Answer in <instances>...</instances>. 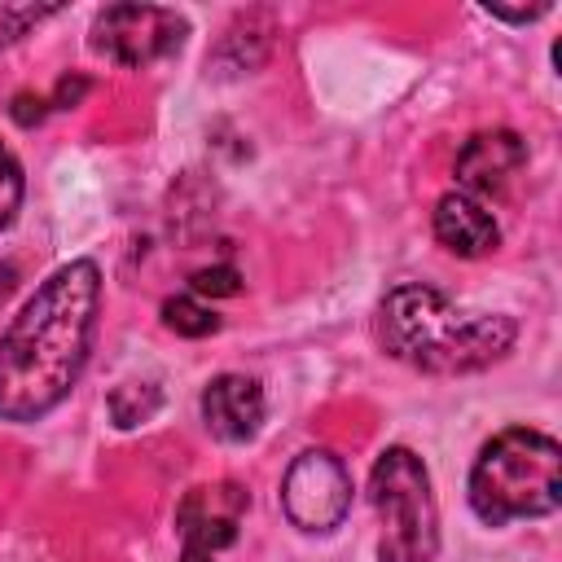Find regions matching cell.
I'll return each mask as SVG.
<instances>
[{
  "instance_id": "277c9868",
  "label": "cell",
  "mask_w": 562,
  "mask_h": 562,
  "mask_svg": "<svg viewBox=\"0 0 562 562\" xmlns=\"http://www.w3.org/2000/svg\"><path fill=\"white\" fill-rule=\"evenodd\" d=\"M369 501L378 509V562H435L439 553V509L430 474L413 448H386L369 474Z\"/></svg>"
},
{
  "instance_id": "5bb4252c",
  "label": "cell",
  "mask_w": 562,
  "mask_h": 562,
  "mask_svg": "<svg viewBox=\"0 0 562 562\" xmlns=\"http://www.w3.org/2000/svg\"><path fill=\"white\" fill-rule=\"evenodd\" d=\"M18 211H22V167L13 149L0 140V233L18 220Z\"/></svg>"
},
{
  "instance_id": "9c48e42d",
  "label": "cell",
  "mask_w": 562,
  "mask_h": 562,
  "mask_svg": "<svg viewBox=\"0 0 562 562\" xmlns=\"http://www.w3.org/2000/svg\"><path fill=\"white\" fill-rule=\"evenodd\" d=\"M202 422L224 443H246L263 426V386L246 373H220L202 391Z\"/></svg>"
},
{
  "instance_id": "8992f818",
  "label": "cell",
  "mask_w": 562,
  "mask_h": 562,
  "mask_svg": "<svg viewBox=\"0 0 562 562\" xmlns=\"http://www.w3.org/2000/svg\"><path fill=\"white\" fill-rule=\"evenodd\" d=\"M281 509L299 531H312V536H325V531L342 527V518L351 509L347 465L325 448L299 452L290 461L285 479H281Z\"/></svg>"
},
{
  "instance_id": "ba28073f",
  "label": "cell",
  "mask_w": 562,
  "mask_h": 562,
  "mask_svg": "<svg viewBox=\"0 0 562 562\" xmlns=\"http://www.w3.org/2000/svg\"><path fill=\"white\" fill-rule=\"evenodd\" d=\"M527 167V145L518 132L509 127H492V132H474L461 154H457V180L465 193H483L496 198L505 193Z\"/></svg>"
},
{
  "instance_id": "30bf717a",
  "label": "cell",
  "mask_w": 562,
  "mask_h": 562,
  "mask_svg": "<svg viewBox=\"0 0 562 562\" xmlns=\"http://www.w3.org/2000/svg\"><path fill=\"white\" fill-rule=\"evenodd\" d=\"M435 237L443 250L461 255V259H479L487 250H496L501 228L492 220V211L470 198V193H443L435 202Z\"/></svg>"
},
{
  "instance_id": "9a60e30c",
  "label": "cell",
  "mask_w": 562,
  "mask_h": 562,
  "mask_svg": "<svg viewBox=\"0 0 562 562\" xmlns=\"http://www.w3.org/2000/svg\"><path fill=\"white\" fill-rule=\"evenodd\" d=\"M189 285H193V294L228 299V294H237V290H241V272H237V268H228V263H215V268H198V272L189 277Z\"/></svg>"
},
{
  "instance_id": "6da1fadb",
  "label": "cell",
  "mask_w": 562,
  "mask_h": 562,
  "mask_svg": "<svg viewBox=\"0 0 562 562\" xmlns=\"http://www.w3.org/2000/svg\"><path fill=\"white\" fill-rule=\"evenodd\" d=\"M101 312V272L70 259L44 277L0 338V422L48 417L79 382Z\"/></svg>"
},
{
  "instance_id": "2e32d148",
  "label": "cell",
  "mask_w": 562,
  "mask_h": 562,
  "mask_svg": "<svg viewBox=\"0 0 562 562\" xmlns=\"http://www.w3.org/2000/svg\"><path fill=\"white\" fill-rule=\"evenodd\" d=\"M553 4L549 0H540V4H483V13H492V18H501V22H536V18H544Z\"/></svg>"
},
{
  "instance_id": "7a4b0ae2",
  "label": "cell",
  "mask_w": 562,
  "mask_h": 562,
  "mask_svg": "<svg viewBox=\"0 0 562 562\" xmlns=\"http://www.w3.org/2000/svg\"><path fill=\"white\" fill-rule=\"evenodd\" d=\"M518 338L501 312H461L435 285L408 281L378 303V342L422 373H474L496 364Z\"/></svg>"
},
{
  "instance_id": "7c38bea8",
  "label": "cell",
  "mask_w": 562,
  "mask_h": 562,
  "mask_svg": "<svg viewBox=\"0 0 562 562\" xmlns=\"http://www.w3.org/2000/svg\"><path fill=\"white\" fill-rule=\"evenodd\" d=\"M158 404H162V395H158V386L154 382H123L114 395H110V417H114V426H140V422H149L154 413H158Z\"/></svg>"
},
{
  "instance_id": "8fae6325",
  "label": "cell",
  "mask_w": 562,
  "mask_h": 562,
  "mask_svg": "<svg viewBox=\"0 0 562 562\" xmlns=\"http://www.w3.org/2000/svg\"><path fill=\"white\" fill-rule=\"evenodd\" d=\"M162 325L180 338H206V334L220 329V316L206 303H198L193 294H176V299L162 303Z\"/></svg>"
},
{
  "instance_id": "3957f363",
  "label": "cell",
  "mask_w": 562,
  "mask_h": 562,
  "mask_svg": "<svg viewBox=\"0 0 562 562\" xmlns=\"http://www.w3.org/2000/svg\"><path fill=\"white\" fill-rule=\"evenodd\" d=\"M562 505V448L553 435L509 426L483 443L470 470V509L487 527L544 518Z\"/></svg>"
},
{
  "instance_id": "e0dca14e",
  "label": "cell",
  "mask_w": 562,
  "mask_h": 562,
  "mask_svg": "<svg viewBox=\"0 0 562 562\" xmlns=\"http://www.w3.org/2000/svg\"><path fill=\"white\" fill-rule=\"evenodd\" d=\"M83 92H88V79H83V75H66V79L57 83V92H53V101H48V105L70 110V105H79V101H83Z\"/></svg>"
},
{
  "instance_id": "4fadbf2b",
  "label": "cell",
  "mask_w": 562,
  "mask_h": 562,
  "mask_svg": "<svg viewBox=\"0 0 562 562\" xmlns=\"http://www.w3.org/2000/svg\"><path fill=\"white\" fill-rule=\"evenodd\" d=\"M53 13H61V4H0V48L18 44L31 26H40Z\"/></svg>"
},
{
  "instance_id": "52a82bcc",
  "label": "cell",
  "mask_w": 562,
  "mask_h": 562,
  "mask_svg": "<svg viewBox=\"0 0 562 562\" xmlns=\"http://www.w3.org/2000/svg\"><path fill=\"white\" fill-rule=\"evenodd\" d=\"M246 509H250V492L233 479L189 487L180 509H176L180 562H215V553L237 540Z\"/></svg>"
},
{
  "instance_id": "5b68a950",
  "label": "cell",
  "mask_w": 562,
  "mask_h": 562,
  "mask_svg": "<svg viewBox=\"0 0 562 562\" xmlns=\"http://www.w3.org/2000/svg\"><path fill=\"white\" fill-rule=\"evenodd\" d=\"M184 35H189V22L162 4H105L92 18V48L132 70L176 57Z\"/></svg>"
}]
</instances>
